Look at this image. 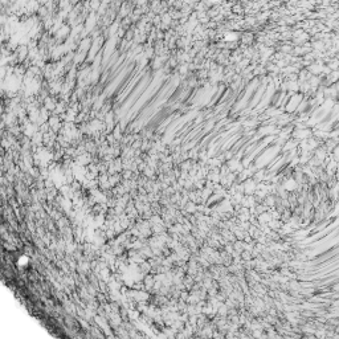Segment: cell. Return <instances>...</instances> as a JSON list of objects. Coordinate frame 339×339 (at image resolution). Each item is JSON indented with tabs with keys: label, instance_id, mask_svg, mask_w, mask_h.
I'll list each match as a JSON object with an SVG mask.
<instances>
[{
	"label": "cell",
	"instance_id": "obj_1",
	"mask_svg": "<svg viewBox=\"0 0 339 339\" xmlns=\"http://www.w3.org/2000/svg\"><path fill=\"white\" fill-rule=\"evenodd\" d=\"M40 1L38 0H28V3L25 5V11H27V16H33L38 12L40 10Z\"/></svg>",
	"mask_w": 339,
	"mask_h": 339
},
{
	"label": "cell",
	"instance_id": "obj_2",
	"mask_svg": "<svg viewBox=\"0 0 339 339\" xmlns=\"http://www.w3.org/2000/svg\"><path fill=\"white\" fill-rule=\"evenodd\" d=\"M101 4H102V0H89V7L91 12H98Z\"/></svg>",
	"mask_w": 339,
	"mask_h": 339
}]
</instances>
